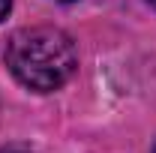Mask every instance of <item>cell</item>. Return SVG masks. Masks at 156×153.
I'll return each mask as SVG.
<instances>
[{
  "label": "cell",
  "instance_id": "obj_1",
  "mask_svg": "<svg viewBox=\"0 0 156 153\" xmlns=\"http://www.w3.org/2000/svg\"><path fill=\"white\" fill-rule=\"evenodd\" d=\"M6 66L24 87L36 93L60 90L78 69V51L60 27H21L6 42Z\"/></svg>",
  "mask_w": 156,
  "mask_h": 153
},
{
  "label": "cell",
  "instance_id": "obj_2",
  "mask_svg": "<svg viewBox=\"0 0 156 153\" xmlns=\"http://www.w3.org/2000/svg\"><path fill=\"white\" fill-rule=\"evenodd\" d=\"M9 9H12V0H0V21L9 15Z\"/></svg>",
  "mask_w": 156,
  "mask_h": 153
},
{
  "label": "cell",
  "instance_id": "obj_3",
  "mask_svg": "<svg viewBox=\"0 0 156 153\" xmlns=\"http://www.w3.org/2000/svg\"><path fill=\"white\" fill-rule=\"evenodd\" d=\"M3 153H27V150H3Z\"/></svg>",
  "mask_w": 156,
  "mask_h": 153
},
{
  "label": "cell",
  "instance_id": "obj_4",
  "mask_svg": "<svg viewBox=\"0 0 156 153\" xmlns=\"http://www.w3.org/2000/svg\"><path fill=\"white\" fill-rule=\"evenodd\" d=\"M147 3H150V6H153V9H156V0H147Z\"/></svg>",
  "mask_w": 156,
  "mask_h": 153
},
{
  "label": "cell",
  "instance_id": "obj_5",
  "mask_svg": "<svg viewBox=\"0 0 156 153\" xmlns=\"http://www.w3.org/2000/svg\"><path fill=\"white\" fill-rule=\"evenodd\" d=\"M60 3H72V0H60Z\"/></svg>",
  "mask_w": 156,
  "mask_h": 153
},
{
  "label": "cell",
  "instance_id": "obj_6",
  "mask_svg": "<svg viewBox=\"0 0 156 153\" xmlns=\"http://www.w3.org/2000/svg\"><path fill=\"white\" fill-rule=\"evenodd\" d=\"M153 153H156V147H153Z\"/></svg>",
  "mask_w": 156,
  "mask_h": 153
}]
</instances>
